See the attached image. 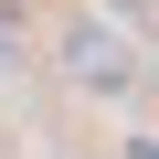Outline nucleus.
<instances>
[{
    "label": "nucleus",
    "mask_w": 159,
    "mask_h": 159,
    "mask_svg": "<svg viewBox=\"0 0 159 159\" xmlns=\"http://www.w3.org/2000/svg\"><path fill=\"white\" fill-rule=\"evenodd\" d=\"M127 159H159V138H127Z\"/></svg>",
    "instance_id": "nucleus-2"
},
{
    "label": "nucleus",
    "mask_w": 159,
    "mask_h": 159,
    "mask_svg": "<svg viewBox=\"0 0 159 159\" xmlns=\"http://www.w3.org/2000/svg\"><path fill=\"white\" fill-rule=\"evenodd\" d=\"M64 74H74L85 96H127V85H138V53H127L117 21H74V32H64Z\"/></svg>",
    "instance_id": "nucleus-1"
},
{
    "label": "nucleus",
    "mask_w": 159,
    "mask_h": 159,
    "mask_svg": "<svg viewBox=\"0 0 159 159\" xmlns=\"http://www.w3.org/2000/svg\"><path fill=\"white\" fill-rule=\"evenodd\" d=\"M117 11H159V0H117Z\"/></svg>",
    "instance_id": "nucleus-3"
}]
</instances>
